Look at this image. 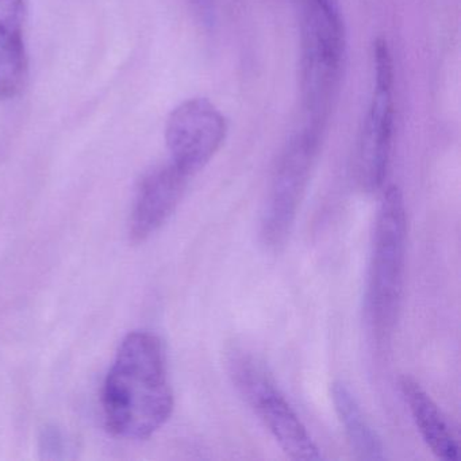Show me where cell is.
Segmentation results:
<instances>
[{"label":"cell","instance_id":"6da1fadb","mask_svg":"<svg viewBox=\"0 0 461 461\" xmlns=\"http://www.w3.org/2000/svg\"><path fill=\"white\" fill-rule=\"evenodd\" d=\"M107 426L118 437L145 439L171 417L174 395L163 342L134 331L120 345L104 388Z\"/></svg>","mask_w":461,"mask_h":461},{"label":"cell","instance_id":"7a4b0ae2","mask_svg":"<svg viewBox=\"0 0 461 461\" xmlns=\"http://www.w3.org/2000/svg\"><path fill=\"white\" fill-rule=\"evenodd\" d=\"M407 218L403 194L390 185L383 194L372 242L366 317L377 341H385L398 321L406 269Z\"/></svg>","mask_w":461,"mask_h":461},{"label":"cell","instance_id":"3957f363","mask_svg":"<svg viewBox=\"0 0 461 461\" xmlns=\"http://www.w3.org/2000/svg\"><path fill=\"white\" fill-rule=\"evenodd\" d=\"M345 56V32L339 13L310 2L303 26L302 94L307 128L322 133L339 91Z\"/></svg>","mask_w":461,"mask_h":461},{"label":"cell","instance_id":"277c9868","mask_svg":"<svg viewBox=\"0 0 461 461\" xmlns=\"http://www.w3.org/2000/svg\"><path fill=\"white\" fill-rule=\"evenodd\" d=\"M228 366L237 390L255 410L285 455L298 461L322 460L320 447L263 363L244 350H234Z\"/></svg>","mask_w":461,"mask_h":461},{"label":"cell","instance_id":"5b68a950","mask_svg":"<svg viewBox=\"0 0 461 461\" xmlns=\"http://www.w3.org/2000/svg\"><path fill=\"white\" fill-rule=\"evenodd\" d=\"M320 139L321 133L306 128L290 140L280 158L261 220V237L272 249L283 247L290 236L309 185Z\"/></svg>","mask_w":461,"mask_h":461},{"label":"cell","instance_id":"8992f818","mask_svg":"<svg viewBox=\"0 0 461 461\" xmlns=\"http://www.w3.org/2000/svg\"><path fill=\"white\" fill-rule=\"evenodd\" d=\"M374 96L357 152L358 183L368 193L379 190L384 183L393 147L395 74L390 47L382 37L374 44Z\"/></svg>","mask_w":461,"mask_h":461},{"label":"cell","instance_id":"52a82bcc","mask_svg":"<svg viewBox=\"0 0 461 461\" xmlns=\"http://www.w3.org/2000/svg\"><path fill=\"white\" fill-rule=\"evenodd\" d=\"M228 122L207 98H193L175 107L166 125V141L174 163L185 175L196 174L222 147Z\"/></svg>","mask_w":461,"mask_h":461},{"label":"cell","instance_id":"ba28073f","mask_svg":"<svg viewBox=\"0 0 461 461\" xmlns=\"http://www.w3.org/2000/svg\"><path fill=\"white\" fill-rule=\"evenodd\" d=\"M188 175L174 163L152 169L142 179L131 218V236L144 241L174 214L187 187Z\"/></svg>","mask_w":461,"mask_h":461},{"label":"cell","instance_id":"9c48e42d","mask_svg":"<svg viewBox=\"0 0 461 461\" xmlns=\"http://www.w3.org/2000/svg\"><path fill=\"white\" fill-rule=\"evenodd\" d=\"M26 0H0V101L15 98L28 77Z\"/></svg>","mask_w":461,"mask_h":461},{"label":"cell","instance_id":"30bf717a","mask_svg":"<svg viewBox=\"0 0 461 461\" xmlns=\"http://www.w3.org/2000/svg\"><path fill=\"white\" fill-rule=\"evenodd\" d=\"M401 390L426 447L444 461L458 460V442L433 399L414 377L404 375Z\"/></svg>","mask_w":461,"mask_h":461},{"label":"cell","instance_id":"8fae6325","mask_svg":"<svg viewBox=\"0 0 461 461\" xmlns=\"http://www.w3.org/2000/svg\"><path fill=\"white\" fill-rule=\"evenodd\" d=\"M331 398L344 426L353 452L360 460H383L384 449L376 431L369 425L352 391L342 382L333 383Z\"/></svg>","mask_w":461,"mask_h":461},{"label":"cell","instance_id":"7c38bea8","mask_svg":"<svg viewBox=\"0 0 461 461\" xmlns=\"http://www.w3.org/2000/svg\"><path fill=\"white\" fill-rule=\"evenodd\" d=\"M69 447L71 445H69L68 439L58 428H53V426L44 429L40 437V452L42 453L44 458L59 460V458L67 457Z\"/></svg>","mask_w":461,"mask_h":461},{"label":"cell","instance_id":"4fadbf2b","mask_svg":"<svg viewBox=\"0 0 461 461\" xmlns=\"http://www.w3.org/2000/svg\"><path fill=\"white\" fill-rule=\"evenodd\" d=\"M188 2L203 26L212 29L215 25L214 0H188Z\"/></svg>","mask_w":461,"mask_h":461},{"label":"cell","instance_id":"5bb4252c","mask_svg":"<svg viewBox=\"0 0 461 461\" xmlns=\"http://www.w3.org/2000/svg\"><path fill=\"white\" fill-rule=\"evenodd\" d=\"M310 2L328 10V12L339 13V0H310Z\"/></svg>","mask_w":461,"mask_h":461}]
</instances>
